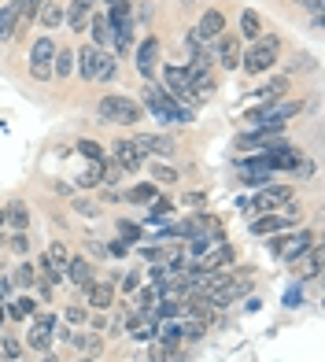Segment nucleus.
<instances>
[{
  "mask_svg": "<svg viewBox=\"0 0 325 362\" xmlns=\"http://www.w3.org/2000/svg\"><path fill=\"white\" fill-rule=\"evenodd\" d=\"M240 34H222L218 37V63L225 71H237L240 67Z\"/></svg>",
  "mask_w": 325,
  "mask_h": 362,
  "instance_id": "14",
  "label": "nucleus"
},
{
  "mask_svg": "<svg viewBox=\"0 0 325 362\" xmlns=\"http://www.w3.org/2000/svg\"><path fill=\"white\" fill-rule=\"evenodd\" d=\"M174 211V204L170 200H162V196H155V200L148 204V222H159V218H167Z\"/></svg>",
  "mask_w": 325,
  "mask_h": 362,
  "instance_id": "34",
  "label": "nucleus"
},
{
  "mask_svg": "<svg viewBox=\"0 0 325 362\" xmlns=\"http://www.w3.org/2000/svg\"><path fill=\"white\" fill-rule=\"evenodd\" d=\"M0 355H4V358H19V355H23V348H19V340H11V337H4V344H0Z\"/></svg>",
  "mask_w": 325,
  "mask_h": 362,
  "instance_id": "43",
  "label": "nucleus"
},
{
  "mask_svg": "<svg viewBox=\"0 0 325 362\" xmlns=\"http://www.w3.org/2000/svg\"><path fill=\"white\" fill-rule=\"evenodd\" d=\"M63 15H67V8H63V4H52V0H45L41 11H37V19H41V26L56 30V26H63Z\"/></svg>",
  "mask_w": 325,
  "mask_h": 362,
  "instance_id": "27",
  "label": "nucleus"
},
{
  "mask_svg": "<svg viewBox=\"0 0 325 362\" xmlns=\"http://www.w3.org/2000/svg\"><path fill=\"white\" fill-rule=\"evenodd\" d=\"M288 226H292V218H285V215H259L252 222V233L255 237H273V233H281V229H288Z\"/></svg>",
  "mask_w": 325,
  "mask_h": 362,
  "instance_id": "17",
  "label": "nucleus"
},
{
  "mask_svg": "<svg viewBox=\"0 0 325 362\" xmlns=\"http://www.w3.org/2000/svg\"><path fill=\"white\" fill-rule=\"evenodd\" d=\"M34 325H37V329H48V333H52V329L59 325V318L52 315V310H45V315H34Z\"/></svg>",
  "mask_w": 325,
  "mask_h": 362,
  "instance_id": "42",
  "label": "nucleus"
},
{
  "mask_svg": "<svg viewBox=\"0 0 325 362\" xmlns=\"http://www.w3.org/2000/svg\"><path fill=\"white\" fill-rule=\"evenodd\" d=\"M119 237H126V240H141V237H144V229L134 226V222H126V218H119Z\"/></svg>",
  "mask_w": 325,
  "mask_h": 362,
  "instance_id": "39",
  "label": "nucleus"
},
{
  "mask_svg": "<svg viewBox=\"0 0 325 362\" xmlns=\"http://www.w3.org/2000/svg\"><path fill=\"white\" fill-rule=\"evenodd\" d=\"M15 19H19V0H8V4L0 8V45L8 37H15Z\"/></svg>",
  "mask_w": 325,
  "mask_h": 362,
  "instance_id": "25",
  "label": "nucleus"
},
{
  "mask_svg": "<svg viewBox=\"0 0 325 362\" xmlns=\"http://www.w3.org/2000/svg\"><path fill=\"white\" fill-rule=\"evenodd\" d=\"M4 215H8V226L15 229V233H26V226H30V207L23 200H11L4 207Z\"/></svg>",
  "mask_w": 325,
  "mask_h": 362,
  "instance_id": "24",
  "label": "nucleus"
},
{
  "mask_svg": "<svg viewBox=\"0 0 325 362\" xmlns=\"http://www.w3.org/2000/svg\"><path fill=\"white\" fill-rule=\"evenodd\" d=\"M155 300H159V288H155V285H148V288L137 292V307H141V310H152Z\"/></svg>",
  "mask_w": 325,
  "mask_h": 362,
  "instance_id": "37",
  "label": "nucleus"
},
{
  "mask_svg": "<svg viewBox=\"0 0 325 362\" xmlns=\"http://www.w3.org/2000/svg\"><path fill=\"white\" fill-rule=\"evenodd\" d=\"M233 259H237V252L230 248V244H218V248L211 252V255H203L200 267H203V270H230V267H233Z\"/></svg>",
  "mask_w": 325,
  "mask_h": 362,
  "instance_id": "21",
  "label": "nucleus"
},
{
  "mask_svg": "<svg viewBox=\"0 0 325 362\" xmlns=\"http://www.w3.org/2000/svg\"><path fill=\"white\" fill-rule=\"evenodd\" d=\"M63 274H67L78 288H85L93 281V262L85 255H71V262H67V270H63Z\"/></svg>",
  "mask_w": 325,
  "mask_h": 362,
  "instance_id": "18",
  "label": "nucleus"
},
{
  "mask_svg": "<svg viewBox=\"0 0 325 362\" xmlns=\"http://www.w3.org/2000/svg\"><path fill=\"white\" fill-rule=\"evenodd\" d=\"M141 255H144V259H148V262H155V267H159V262H162V259H167V252H162V248H159V244H152V248H148V244H144V248H141Z\"/></svg>",
  "mask_w": 325,
  "mask_h": 362,
  "instance_id": "45",
  "label": "nucleus"
},
{
  "mask_svg": "<svg viewBox=\"0 0 325 362\" xmlns=\"http://www.w3.org/2000/svg\"><path fill=\"white\" fill-rule=\"evenodd\" d=\"M182 200H185L189 207H203V204H207V196H203V192H185Z\"/></svg>",
  "mask_w": 325,
  "mask_h": 362,
  "instance_id": "47",
  "label": "nucleus"
},
{
  "mask_svg": "<svg viewBox=\"0 0 325 362\" xmlns=\"http://www.w3.org/2000/svg\"><path fill=\"white\" fill-rule=\"evenodd\" d=\"M93 4H96V0H74V4H67L63 23H67L74 34H85V30H89V19H93Z\"/></svg>",
  "mask_w": 325,
  "mask_h": 362,
  "instance_id": "13",
  "label": "nucleus"
},
{
  "mask_svg": "<svg viewBox=\"0 0 325 362\" xmlns=\"http://www.w3.org/2000/svg\"><path fill=\"white\" fill-rule=\"evenodd\" d=\"M74 59H78V74H81V78H85V81H100L104 67H107L115 56L104 52V48H96V45H85L81 52H74Z\"/></svg>",
  "mask_w": 325,
  "mask_h": 362,
  "instance_id": "5",
  "label": "nucleus"
},
{
  "mask_svg": "<svg viewBox=\"0 0 325 362\" xmlns=\"http://www.w3.org/2000/svg\"><path fill=\"white\" fill-rule=\"evenodd\" d=\"M141 104L134 96H122V93H107L100 96V104H96V119L107 122V126H137L141 122Z\"/></svg>",
  "mask_w": 325,
  "mask_h": 362,
  "instance_id": "2",
  "label": "nucleus"
},
{
  "mask_svg": "<svg viewBox=\"0 0 325 362\" xmlns=\"http://www.w3.org/2000/svg\"><path fill=\"white\" fill-rule=\"evenodd\" d=\"M78 152L85 156L89 163H104V152H100V144H96V141H78Z\"/></svg>",
  "mask_w": 325,
  "mask_h": 362,
  "instance_id": "36",
  "label": "nucleus"
},
{
  "mask_svg": "<svg viewBox=\"0 0 325 362\" xmlns=\"http://www.w3.org/2000/svg\"><path fill=\"white\" fill-rule=\"evenodd\" d=\"M52 59H56V41L52 37H37L34 48H30V74L37 81L52 78Z\"/></svg>",
  "mask_w": 325,
  "mask_h": 362,
  "instance_id": "6",
  "label": "nucleus"
},
{
  "mask_svg": "<svg viewBox=\"0 0 325 362\" xmlns=\"http://www.w3.org/2000/svg\"><path fill=\"white\" fill-rule=\"evenodd\" d=\"M74 71V52L71 48H56V59H52V78H67Z\"/></svg>",
  "mask_w": 325,
  "mask_h": 362,
  "instance_id": "31",
  "label": "nucleus"
},
{
  "mask_svg": "<svg viewBox=\"0 0 325 362\" xmlns=\"http://www.w3.org/2000/svg\"><path fill=\"white\" fill-rule=\"evenodd\" d=\"M48 344H52V333L48 329H30V348H37V351H48Z\"/></svg>",
  "mask_w": 325,
  "mask_h": 362,
  "instance_id": "35",
  "label": "nucleus"
},
{
  "mask_svg": "<svg viewBox=\"0 0 325 362\" xmlns=\"http://www.w3.org/2000/svg\"><path fill=\"white\" fill-rule=\"evenodd\" d=\"M78 189H100V163H93L78 174Z\"/></svg>",
  "mask_w": 325,
  "mask_h": 362,
  "instance_id": "32",
  "label": "nucleus"
},
{
  "mask_svg": "<svg viewBox=\"0 0 325 362\" xmlns=\"http://www.w3.org/2000/svg\"><path fill=\"white\" fill-rule=\"evenodd\" d=\"M34 281H37L34 262H19V267H15V274H11V285H19L23 292H30V288H34Z\"/></svg>",
  "mask_w": 325,
  "mask_h": 362,
  "instance_id": "30",
  "label": "nucleus"
},
{
  "mask_svg": "<svg viewBox=\"0 0 325 362\" xmlns=\"http://www.w3.org/2000/svg\"><path fill=\"white\" fill-rule=\"evenodd\" d=\"M63 318H67L71 325H85V322H89V310L74 303V307H67V310H63Z\"/></svg>",
  "mask_w": 325,
  "mask_h": 362,
  "instance_id": "38",
  "label": "nucleus"
},
{
  "mask_svg": "<svg viewBox=\"0 0 325 362\" xmlns=\"http://www.w3.org/2000/svg\"><path fill=\"white\" fill-rule=\"evenodd\" d=\"M134 59H137V71H141V78L144 81H152V74H155V59H159V41L148 34L137 48H134Z\"/></svg>",
  "mask_w": 325,
  "mask_h": 362,
  "instance_id": "11",
  "label": "nucleus"
},
{
  "mask_svg": "<svg viewBox=\"0 0 325 362\" xmlns=\"http://www.w3.org/2000/svg\"><path fill=\"white\" fill-rule=\"evenodd\" d=\"M85 303L93 307V310H107L111 303H115V281H93L85 285Z\"/></svg>",
  "mask_w": 325,
  "mask_h": 362,
  "instance_id": "12",
  "label": "nucleus"
},
{
  "mask_svg": "<svg viewBox=\"0 0 325 362\" xmlns=\"http://www.w3.org/2000/svg\"><path fill=\"white\" fill-rule=\"evenodd\" d=\"M311 244H318V237H314V229H300V233H288V237H278V240H270V252L278 255V259H285V262H296Z\"/></svg>",
  "mask_w": 325,
  "mask_h": 362,
  "instance_id": "4",
  "label": "nucleus"
},
{
  "mask_svg": "<svg viewBox=\"0 0 325 362\" xmlns=\"http://www.w3.org/2000/svg\"><path fill=\"white\" fill-rule=\"evenodd\" d=\"M78 348H81V351H89V355H100L104 344H100V337L93 333V337H78Z\"/></svg>",
  "mask_w": 325,
  "mask_h": 362,
  "instance_id": "41",
  "label": "nucleus"
},
{
  "mask_svg": "<svg viewBox=\"0 0 325 362\" xmlns=\"http://www.w3.org/2000/svg\"><path fill=\"white\" fill-rule=\"evenodd\" d=\"M85 34H93V45H96V48H107V45H111V23H107V15H96V11H93Z\"/></svg>",
  "mask_w": 325,
  "mask_h": 362,
  "instance_id": "23",
  "label": "nucleus"
},
{
  "mask_svg": "<svg viewBox=\"0 0 325 362\" xmlns=\"http://www.w3.org/2000/svg\"><path fill=\"white\" fill-rule=\"evenodd\" d=\"M152 181H155V185H174V181H177V170L167 167V163H152Z\"/></svg>",
  "mask_w": 325,
  "mask_h": 362,
  "instance_id": "33",
  "label": "nucleus"
},
{
  "mask_svg": "<svg viewBox=\"0 0 325 362\" xmlns=\"http://www.w3.org/2000/svg\"><path fill=\"white\" fill-rule=\"evenodd\" d=\"M196 34H200L203 41H215V37H222V34H225V15H222L218 8L203 11V19H200V26H196Z\"/></svg>",
  "mask_w": 325,
  "mask_h": 362,
  "instance_id": "16",
  "label": "nucleus"
},
{
  "mask_svg": "<svg viewBox=\"0 0 325 362\" xmlns=\"http://www.w3.org/2000/svg\"><path fill=\"white\" fill-rule=\"evenodd\" d=\"M155 196H159L155 181H141V185H134V189L122 192V200H129V204H152Z\"/></svg>",
  "mask_w": 325,
  "mask_h": 362,
  "instance_id": "26",
  "label": "nucleus"
},
{
  "mask_svg": "<svg viewBox=\"0 0 325 362\" xmlns=\"http://www.w3.org/2000/svg\"><path fill=\"white\" fill-rule=\"evenodd\" d=\"M85 325H93V329H96V333H100V329H107V322H104L100 315H89V322H85Z\"/></svg>",
  "mask_w": 325,
  "mask_h": 362,
  "instance_id": "53",
  "label": "nucleus"
},
{
  "mask_svg": "<svg viewBox=\"0 0 325 362\" xmlns=\"http://www.w3.org/2000/svg\"><path fill=\"white\" fill-rule=\"evenodd\" d=\"M104 4H107V8H111V4H119V0H104Z\"/></svg>",
  "mask_w": 325,
  "mask_h": 362,
  "instance_id": "55",
  "label": "nucleus"
},
{
  "mask_svg": "<svg viewBox=\"0 0 325 362\" xmlns=\"http://www.w3.org/2000/svg\"><path fill=\"white\" fill-rule=\"evenodd\" d=\"M41 362H56V358H41Z\"/></svg>",
  "mask_w": 325,
  "mask_h": 362,
  "instance_id": "56",
  "label": "nucleus"
},
{
  "mask_svg": "<svg viewBox=\"0 0 325 362\" xmlns=\"http://www.w3.org/2000/svg\"><path fill=\"white\" fill-rule=\"evenodd\" d=\"M134 144L141 148L144 156H159V159H170L177 152V141L170 134H137Z\"/></svg>",
  "mask_w": 325,
  "mask_h": 362,
  "instance_id": "8",
  "label": "nucleus"
},
{
  "mask_svg": "<svg viewBox=\"0 0 325 362\" xmlns=\"http://www.w3.org/2000/svg\"><path fill=\"white\" fill-rule=\"evenodd\" d=\"M292 196H296V192H292V185H270V189H259V192H255L252 207H255V211H263V215H270V211L285 207Z\"/></svg>",
  "mask_w": 325,
  "mask_h": 362,
  "instance_id": "9",
  "label": "nucleus"
},
{
  "mask_svg": "<svg viewBox=\"0 0 325 362\" xmlns=\"http://www.w3.org/2000/svg\"><path fill=\"white\" fill-rule=\"evenodd\" d=\"M85 248H89V255H96V259H107V248H104V244H96V240H85Z\"/></svg>",
  "mask_w": 325,
  "mask_h": 362,
  "instance_id": "50",
  "label": "nucleus"
},
{
  "mask_svg": "<svg viewBox=\"0 0 325 362\" xmlns=\"http://www.w3.org/2000/svg\"><path fill=\"white\" fill-rule=\"evenodd\" d=\"M278 48H281L278 37H259V41H252V48L240 56L244 71H248V74H266L273 63H278Z\"/></svg>",
  "mask_w": 325,
  "mask_h": 362,
  "instance_id": "3",
  "label": "nucleus"
},
{
  "mask_svg": "<svg viewBox=\"0 0 325 362\" xmlns=\"http://www.w3.org/2000/svg\"><path fill=\"white\" fill-rule=\"evenodd\" d=\"M162 78H167V93L174 96H182L189 89V67H177V63H167V71H162Z\"/></svg>",
  "mask_w": 325,
  "mask_h": 362,
  "instance_id": "19",
  "label": "nucleus"
},
{
  "mask_svg": "<svg viewBox=\"0 0 325 362\" xmlns=\"http://www.w3.org/2000/svg\"><path fill=\"white\" fill-rule=\"evenodd\" d=\"M300 300H303V292H300V288H288V296H285V303H288V307H296Z\"/></svg>",
  "mask_w": 325,
  "mask_h": 362,
  "instance_id": "52",
  "label": "nucleus"
},
{
  "mask_svg": "<svg viewBox=\"0 0 325 362\" xmlns=\"http://www.w3.org/2000/svg\"><path fill=\"white\" fill-rule=\"evenodd\" d=\"M137 285H141V277H137V274H126V277H122V292H126V296H129V292H137Z\"/></svg>",
  "mask_w": 325,
  "mask_h": 362,
  "instance_id": "49",
  "label": "nucleus"
},
{
  "mask_svg": "<svg viewBox=\"0 0 325 362\" xmlns=\"http://www.w3.org/2000/svg\"><path fill=\"white\" fill-rule=\"evenodd\" d=\"M74 211L81 218H96L100 215V207H96V200H74Z\"/></svg>",
  "mask_w": 325,
  "mask_h": 362,
  "instance_id": "40",
  "label": "nucleus"
},
{
  "mask_svg": "<svg viewBox=\"0 0 325 362\" xmlns=\"http://www.w3.org/2000/svg\"><path fill=\"white\" fill-rule=\"evenodd\" d=\"M11 252L15 255H26L30 252V237L26 233H11Z\"/></svg>",
  "mask_w": 325,
  "mask_h": 362,
  "instance_id": "44",
  "label": "nucleus"
},
{
  "mask_svg": "<svg viewBox=\"0 0 325 362\" xmlns=\"http://www.w3.org/2000/svg\"><path fill=\"white\" fill-rule=\"evenodd\" d=\"M292 267L300 270V281H311V277H318V274H321V244H311V248H307L296 262H292Z\"/></svg>",
  "mask_w": 325,
  "mask_h": 362,
  "instance_id": "15",
  "label": "nucleus"
},
{
  "mask_svg": "<svg viewBox=\"0 0 325 362\" xmlns=\"http://www.w3.org/2000/svg\"><path fill=\"white\" fill-rule=\"evenodd\" d=\"M45 259H48V267H52V270H67V262H71V252H67V244H63V240H52V244H48V252H45Z\"/></svg>",
  "mask_w": 325,
  "mask_h": 362,
  "instance_id": "28",
  "label": "nucleus"
},
{
  "mask_svg": "<svg viewBox=\"0 0 325 362\" xmlns=\"http://www.w3.org/2000/svg\"><path fill=\"white\" fill-rule=\"evenodd\" d=\"M141 93H144V107H148L159 122H167V126H189L192 119H196V111L185 107L182 100H174V96L162 89L155 78H152V81H144V89H141Z\"/></svg>",
  "mask_w": 325,
  "mask_h": 362,
  "instance_id": "1",
  "label": "nucleus"
},
{
  "mask_svg": "<svg viewBox=\"0 0 325 362\" xmlns=\"http://www.w3.org/2000/svg\"><path fill=\"white\" fill-rule=\"evenodd\" d=\"M111 152H115V163L122 167V174L141 170V167H144V159H148V156H144L141 148L134 144V137H119L115 144H111Z\"/></svg>",
  "mask_w": 325,
  "mask_h": 362,
  "instance_id": "7",
  "label": "nucleus"
},
{
  "mask_svg": "<svg viewBox=\"0 0 325 362\" xmlns=\"http://www.w3.org/2000/svg\"><path fill=\"white\" fill-rule=\"evenodd\" d=\"M288 89H292V78H288V74H278V78H270L266 86H259V89H255V96H263V100L278 104Z\"/></svg>",
  "mask_w": 325,
  "mask_h": 362,
  "instance_id": "20",
  "label": "nucleus"
},
{
  "mask_svg": "<svg viewBox=\"0 0 325 362\" xmlns=\"http://www.w3.org/2000/svg\"><path fill=\"white\" fill-rule=\"evenodd\" d=\"M263 37V19H259V11L244 8L240 11V41H259Z\"/></svg>",
  "mask_w": 325,
  "mask_h": 362,
  "instance_id": "22",
  "label": "nucleus"
},
{
  "mask_svg": "<svg viewBox=\"0 0 325 362\" xmlns=\"http://www.w3.org/2000/svg\"><path fill=\"white\" fill-rule=\"evenodd\" d=\"M311 67H314V59H311V56H296V59L288 63V71H311Z\"/></svg>",
  "mask_w": 325,
  "mask_h": 362,
  "instance_id": "46",
  "label": "nucleus"
},
{
  "mask_svg": "<svg viewBox=\"0 0 325 362\" xmlns=\"http://www.w3.org/2000/svg\"><path fill=\"white\" fill-rule=\"evenodd\" d=\"M8 229V215H4V207H0V233Z\"/></svg>",
  "mask_w": 325,
  "mask_h": 362,
  "instance_id": "54",
  "label": "nucleus"
},
{
  "mask_svg": "<svg viewBox=\"0 0 325 362\" xmlns=\"http://www.w3.org/2000/svg\"><path fill=\"white\" fill-rule=\"evenodd\" d=\"M129 252V240H111L107 244V255H126Z\"/></svg>",
  "mask_w": 325,
  "mask_h": 362,
  "instance_id": "48",
  "label": "nucleus"
},
{
  "mask_svg": "<svg viewBox=\"0 0 325 362\" xmlns=\"http://www.w3.org/2000/svg\"><path fill=\"white\" fill-rule=\"evenodd\" d=\"M111 45H115V52H119V56L134 52V26H129V23L115 26V30H111Z\"/></svg>",
  "mask_w": 325,
  "mask_h": 362,
  "instance_id": "29",
  "label": "nucleus"
},
{
  "mask_svg": "<svg viewBox=\"0 0 325 362\" xmlns=\"http://www.w3.org/2000/svg\"><path fill=\"white\" fill-rule=\"evenodd\" d=\"M300 4L311 11V15H321V8H325V0H300Z\"/></svg>",
  "mask_w": 325,
  "mask_h": 362,
  "instance_id": "51",
  "label": "nucleus"
},
{
  "mask_svg": "<svg viewBox=\"0 0 325 362\" xmlns=\"http://www.w3.org/2000/svg\"><path fill=\"white\" fill-rule=\"evenodd\" d=\"M273 152V148H285L281 134H270V129H255V134H244L237 137V152Z\"/></svg>",
  "mask_w": 325,
  "mask_h": 362,
  "instance_id": "10",
  "label": "nucleus"
}]
</instances>
